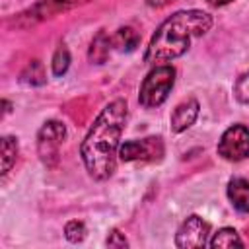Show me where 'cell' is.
<instances>
[{"mask_svg":"<svg viewBox=\"0 0 249 249\" xmlns=\"http://www.w3.org/2000/svg\"><path fill=\"white\" fill-rule=\"evenodd\" d=\"M126 119H128L126 101L115 99L101 109V113L95 117L93 124L89 126L80 146V156L84 160L88 173L93 179L105 181L113 175L121 148V134L124 130Z\"/></svg>","mask_w":249,"mask_h":249,"instance_id":"obj_1","label":"cell"},{"mask_svg":"<svg viewBox=\"0 0 249 249\" xmlns=\"http://www.w3.org/2000/svg\"><path fill=\"white\" fill-rule=\"evenodd\" d=\"M210 27L212 16L202 10L175 12L152 35L144 53V62L158 64L183 56L189 51L193 39L202 37L206 31H210Z\"/></svg>","mask_w":249,"mask_h":249,"instance_id":"obj_2","label":"cell"},{"mask_svg":"<svg viewBox=\"0 0 249 249\" xmlns=\"http://www.w3.org/2000/svg\"><path fill=\"white\" fill-rule=\"evenodd\" d=\"M173 84H175V68L173 66L161 64V66L152 68L140 86V93H138L140 105L146 109L160 107L171 93Z\"/></svg>","mask_w":249,"mask_h":249,"instance_id":"obj_3","label":"cell"},{"mask_svg":"<svg viewBox=\"0 0 249 249\" xmlns=\"http://www.w3.org/2000/svg\"><path fill=\"white\" fill-rule=\"evenodd\" d=\"M66 138V126L60 121H47L37 132V152L47 167L58 163V150Z\"/></svg>","mask_w":249,"mask_h":249,"instance_id":"obj_4","label":"cell"},{"mask_svg":"<svg viewBox=\"0 0 249 249\" xmlns=\"http://www.w3.org/2000/svg\"><path fill=\"white\" fill-rule=\"evenodd\" d=\"M119 158L123 161H160L163 158V142L160 136L128 140L121 144Z\"/></svg>","mask_w":249,"mask_h":249,"instance_id":"obj_5","label":"cell"},{"mask_svg":"<svg viewBox=\"0 0 249 249\" xmlns=\"http://www.w3.org/2000/svg\"><path fill=\"white\" fill-rule=\"evenodd\" d=\"M218 154L228 161H241L249 158V128L245 124L230 126L218 142Z\"/></svg>","mask_w":249,"mask_h":249,"instance_id":"obj_6","label":"cell"},{"mask_svg":"<svg viewBox=\"0 0 249 249\" xmlns=\"http://www.w3.org/2000/svg\"><path fill=\"white\" fill-rule=\"evenodd\" d=\"M210 224L196 214H191L175 233V245L181 249H195L208 245Z\"/></svg>","mask_w":249,"mask_h":249,"instance_id":"obj_7","label":"cell"},{"mask_svg":"<svg viewBox=\"0 0 249 249\" xmlns=\"http://www.w3.org/2000/svg\"><path fill=\"white\" fill-rule=\"evenodd\" d=\"M89 0H39L35 6H31L27 12H23L19 18L27 19V23H37L41 19L53 18L60 12H68L72 8H78Z\"/></svg>","mask_w":249,"mask_h":249,"instance_id":"obj_8","label":"cell"},{"mask_svg":"<svg viewBox=\"0 0 249 249\" xmlns=\"http://www.w3.org/2000/svg\"><path fill=\"white\" fill-rule=\"evenodd\" d=\"M198 109H200V105H198V101L193 99V97L187 99V101H183V103H179V105L173 109L171 119H169L171 130H173V132H183V130H187L189 126H193L195 121H196V117H198Z\"/></svg>","mask_w":249,"mask_h":249,"instance_id":"obj_9","label":"cell"},{"mask_svg":"<svg viewBox=\"0 0 249 249\" xmlns=\"http://www.w3.org/2000/svg\"><path fill=\"white\" fill-rule=\"evenodd\" d=\"M228 198L235 210L249 214V179L233 177L228 183Z\"/></svg>","mask_w":249,"mask_h":249,"instance_id":"obj_10","label":"cell"},{"mask_svg":"<svg viewBox=\"0 0 249 249\" xmlns=\"http://www.w3.org/2000/svg\"><path fill=\"white\" fill-rule=\"evenodd\" d=\"M113 49V43H111V37L101 29L89 43V51H88V58L93 62V64H103L107 58H109V53Z\"/></svg>","mask_w":249,"mask_h":249,"instance_id":"obj_11","label":"cell"},{"mask_svg":"<svg viewBox=\"0 0 249 249\" xmlns=\"http://www.w3.org/2000/svg\"><path fill=\"white\" fill-rule=\"evenodd\" d=\"M111 43H113V49L121 51V53H130L138 47L140 43V35L132 29V27H119L115 31V35L111 37Z\"/></svg>","mask_w":249,"mask_h":249,"instance_id":"obj_12","label":"cell"},{"mask_svg":"<svg viewBox=\"0 0 249 249\" xmlns=\"http://www.w3.org/2000/svg\"><path fill=\"white\" fill-rule=\"evenodd\" d=\"M19 80L27 86H43L47 82V74H45V68H43V62L41 60H31L27 62V66L21 70L19 74Z\"/></svg>","mask_w":249,"mask_h":249,"instance_id":"obj_13","label":"cell"},{"mask_svg":"<svg viewBox=\"0 0 249 249\" xmlns=\"http://www.w3.org/2000/svg\"><path fill=\"white\" fill-rule=\"evenodd\" d=\"M208 245L214 249L216 247H243V239L239 237V233L233 228H222L212 235Z\"/></svg>","mask_w":249,"mask_h":249,"instance_id":"obj_14","label":"cell"},{"mask_svg":"<svg viewBox=\"0 0 249 249\" xmlns=\"http://www.w3.org/2000/svg\"><path fill=\"white\" fill-rule=\"evenodd\" d=\"M0 148H2V156H0L2 158V175H6L18 160V140L14 136H4Z\"/></svg>","mask_w":249,"mask_h":249,"instance_id":"obj_15","label":"cell"},{"mask_svg":"<svg viewBox=\"0 0 249 249\" xmlns=\"http://www.w3.org/2000/svg\"><path fill=\"white\" fill-rule=\"evenodd\" d=\"M68 66H70V53H68L66 45H58V49L53 54V74L62 76V74H66Z\"/></svg>","mask_w":249,"mask_h":249,"instance_id":"obj_16","label":"cell"},{"mask_svg":"<svg viewBox=\"0 0 249 249\" xmlns=\"http://www.w3.org/2000/svg\"><path fill=\"white\" fill-rule=\"evenodd\" d=\"M64 235L70 243H80L84 237H86V226L84 222H78V220H72L66 224L64 228Z\"/></svg>","mask_w":249,"mask_h":249,"instance_id":"obj_17","label":"cell"},{"mask_svg":"<svg viewBox=\"0 0 249 249\" xmlns=\"http://www.w3.org/2000/svg\"><path fill=\"white\" fill-rule=\"evenodd\" d=\"M233 95H235V99H237L239 103H247V105H249V72L243 74V76L235 82V86H233Z\"/></svg>","mask_w":249,"mask_h":249,"instance_id":"obj_18","label":"cell"},{"mask_svg":"<svg viewBox=\"0 0 249 249\" xmlns=\"http://www.w3.org/2000/svg\"><path fill=\"white\" fill-rule=\"evenodd\" d=\"M107 245L109 247H128V241L119 230H111V233L107 237Z\"/></svg>","mask_w":249,"mask_h":249,"instance_id":"obj_19","label":"cell"},{"mask_svg":"<svg viewBox=\"0 0 249 249\" xmlns=\"http://www.w3.org/2000/svg\"><path fill=\"white\" fill-rule=\"evenodd\" d=\"M169 2H173V0H146V4H148L150 8H163V6H167Z\"/></svg>","mask_w":249,"mask_h":249,"instance_id":"obj_20","label":"cell"},{"mask_svg":"<svg viewBox=\"0 0 249 249\" xmlns=\"http://www.w3.org/2000/svg\"><path fill=\"white\" fill-rule=\"evenodd\" d=\"M210 6H214V8H220V6H226V4H230V2H233V0H206Z\"/></svg>","mask_w":249,"mask_h":249,"instance_id":"obj_21","label":"cell"},{"mask_svg":"<svg viewBox=\"0 0 249 249\" xmlns=\"http://www.w3.org/2000/svg\"><path fill=\"white\" fill-rule=\"evenodd\" d=\"M2 105H4V115H8V113H10V103L4 99V101H2Z\"/></svg>","mask_w":249,"mask_h":249,"instance_id":"obj_22","label":"cell"}]
</instances>
